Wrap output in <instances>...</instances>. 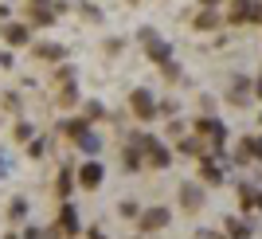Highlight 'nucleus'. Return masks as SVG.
<instances>
[{
	"instance_id": "3",
	"label": "nucleus",
	"mask_w": 262,
	"mask_h": 239,
	"mask_svg": "<svg viewBox=\"0 0 262 239\" xmlns=\"http://www.w3.org/2000/svg\"><path fill=\"white\" fill-rule=\"evenodd\" d=\"M8 40H12V43H24V40H28V32H24V28H12V32H8Z\"/></svg>"
},
{
	"instance_id": "1",
	"label": "nucleus",
	"mask_w": 262,
	"mask_h": 239,
	"mask_svg": "<svg viewBox=\"0 0 262 239\" xmlns=\"http://www.w3.org/2000/svg\"><path fill=\"white\" fill-rule=\"evenodd\" d=\"M98 177H102L98 165H86V169H82V180H86V184H98Z\"/></svg>"
},
{
	"instance_id": "5",
	"label": "nucleus",
	"mask_w": 262,
	"mask_h": 239,
	"mask_svg": "<svg viewBox=\"0 0 262 239\" xmlns=\"http://www.w3.org/2000/svg\"><path fill=\"white\" fill-rule=\"evenodd\" d=\"M259 94H262V82H259Z\"/></svg>"
},
{
	"instance_id": "4",
	"label": "nucleus",
	"mask_w": 262,
	"mask_h": 239,
	"mask_svg": "<svg viewBox=\"0 0 262 239\" xmlns=\"http://www.w3.org/2000/svg\"><path fill=\"white\" fill-rule=\"evenodd\" d=\"M145 224H153V228H160V224H164V212H149V220H145Z\"/></svg>"
},
{
	"instance_id": "2",
	"label": "nucleus",
	"mask_w": 262,
	"mask_h": 239,
	"mask_svg": "<svg viewBox=\"0 0 262 239\" xmlns=\"http://www.w3.org/2000/svg\"><path fill=\"white\" fill-rule=\"evenodd\" d=\"M133 106H137V114H153V102H149L145 94H137V98H133Z\"/></svg>"
}]
</instances>
